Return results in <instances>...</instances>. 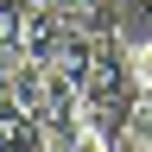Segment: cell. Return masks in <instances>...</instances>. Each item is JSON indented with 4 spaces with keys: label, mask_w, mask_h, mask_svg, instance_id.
Listing matches in <instances>:
<instances>
[{
    "label": "cell",
    "mask_w": 152,
    "mask_h": 152,
    "mask_svg": "<svg viewBox=\"0 0 152 152\" xmlns=\"http://www.w3.org/2000/svg\"><path fill=\"white\" fill-rule=\"evenodd\" d=\"M133 76H127V51L121 38H95V64L76 83V102H83V127L102 133V140H127V108H133Z\"/></svg>",
    "instance_id": "6da1fadb"
},
{
    "label": "cell",
    "mask_w": 152,
    "mask_h": 152,
    "mask_svg": "<svg viewBox=\"0 0 152 152\" xmlns=\"http://www.w3.org/2000/svg\"><path fill=\"white\" fill-rule=\"evenodd\" d=\"M64 32H70V19L57 7H45V0H32L26 7V64H51L57 45H64Z\"/></svg>",
    "instance_id": "7a4b0ae2"
},
{
    "label": "cell",
    "mask_w": 152,
    "mask_h": 152,
    "mask_svg": "<svg viewBox=\"0 0 152 152\" xmlns=\"http://www.w3.org/2000/svg\"><path fill=\"white\" fill-rule=\"evenodd\" d=\"M38 146H45L38 140V121L13 102V95H0V152H38Z\"/></svg>",
    "instance_id": "3957f363"
},
{
    "label": "cell",
    "mask_w": 152,
    "mask_h": 152,
    "mask_svg": "<svg viewBox=\"0 0 152 152\" xmlns=\"http://www.w3.org/2000/svg\"><path fill=\"white\" fill-rule=\"evenodd\" d=\"M57 13H64L70 26L95 32V38H114V26H121V7H114V0H64Z\"/></svg>",
    "instance_id": "277c9868"
},
{
    "label": "cell",
    "mask_w": 152,
    "mask_h": 152,
    "mask_svg": "<svg viewBox=\"0 0 152 152\" xmlns=\"http://www.w3.org/2000/svg\"><path fill=\"white\" fill-rule=\"evenodd\" d=\"M127 146L152 152V95H133V108H127Z\"/></svg>",
    "instance_id": "5b68a950"
},
{
    "label": "cell",
    "mask_w": 152,
    "mask_h": 152,
    "mask_svg": "<svg viewBox=\"0 0 152 152\" xmlns=\"http://www.w3.org/2000/svg\"><path fill=\"white\" fill-rule=\"evenodd\" d=\"M121 51H127V76H133V89L152 95V38H133V45H121Z\"/></svg>",
    "instance_id": "8992f818"
},
{
    "label": "cell",
    "mask_w": 152,
    "mask_h": 152,
    "mask_svg": "<svg viewBox=\"0 0 152 152\" xmlns=\"http://www.w3.org/2000/svg\"><path fill=\"white\" fill-rule=\"evenodd\" d=\"M70 152H114V140H102V133H89V127H83V133H76V146H70Z\"/></svg>",
    "instance_id": "52a82bcc"
},
{
    "label": "cell",
    "mask_w": 152,
    "mask_h": 152,
    "mask_svg": "<svg viewBox=\"0 0 152 152\" xmlns=\"http://www.w3.org/2000/svg\"><path fill=\"white\" fill-rule=\"evenodd\" d=\"M45 7H64V0H45Z\"/></svg>",
    "instance_id": "ba28073f"
}]
</instances>
